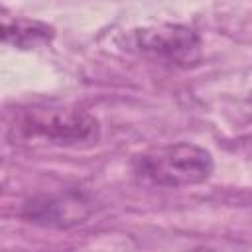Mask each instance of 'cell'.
I'll return each mask as SVG.
<instances>
[{"instance_id":"6da1fadb","label":"cell","mask_w":252,"mask_h":252,"mask_svg":"<svg viewBox=\"0 0 252 252\" xmlns=\"http://www.w3.org/2000/svg\"><path fill=\"white\" fill-rule=\"evenodd\" d=\"M138 179L158 187L179 189L207 181L215 171V159L209 150L191 142H173L150 148L132 159Z\"/></svg>"},{"instance_id":"7a4b0ae2","label":"cell","mask_w":252,"mask_h":252,"mask_svg":"<svg viewBox=\"0 0 252 252\" xmlns=\"http://www.w3.org/2000/svg\"><path fill=\"white\" fill-rule=\"evenodd\" d=\"M14 128L26 138L71 148L93 146L100 138L98 120L79 108H30L16 118Z\"/></svg>"},{"instance_id":"3957f363","label":"cell","mask_w":252,"mask_h":252,"mask_svg":"<svg viewBox=\"0 0 252 252\" xmlns=\"http://www.w3.org/2000/svg\"><path fill=\"white\" fill-rule=\"evenodd\" d=\"M128 41L136 51L144 55L173 63H183L187 59L191 61L201 45L197 32L181 24H159L134 30L128 35Z\"/></svg>"},{"instance_id":"277c9868","label":"cell","mask_w":252,"mask_h":252,"mask_svg":"<svg viewBox=\"0 0 252 252\" xmlns=\"http://www.w3.org/2000/svg\"><path fill=\"white\" fill-rule=\"evenodd\" d=\"M91 211H93L91 203L81 193L63 191V193L37 195L30 199L22 209V217L39 226L71 228L75 224L85 222Z\"/></svg>"},{"instance_id":"5b68a950","label":"cell","mask_w":252,"mask_h":252,"mask_svg":"<svg viewBox=\"0 0 252 252\" xmlns=\"http://www.w3.org/2000/svg\"><path fill=\"white\" fill-rule=\"evenodd\" d=\"M55 35V30L37 20H14L4 22V41L22 49H30L47 43Z\"/></svg>"}]
</instances>
